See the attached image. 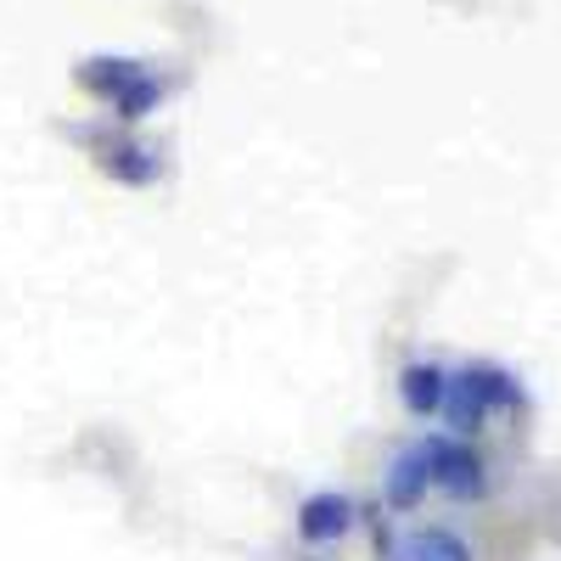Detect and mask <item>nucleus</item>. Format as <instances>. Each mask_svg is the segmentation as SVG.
Wrapping results in <instances>:
<instances>
[{
    "instance_id": "obj_1",
    "label": "nucleus",
    "mask_w": 561,
    "mask_h": 561,
    "mask_svg": "<svg viewBox=\"0 0 561 561\" xmlns=\"http://www.w3.org/2000/svg\"><path fill=\"white\" fill-rule=\"evenodd\" d=\"M517 399H523V393H517V382H511L505 370H494V365H466V370H455L449 388H444V415H449L455 438H472L494 410L517 404Z\"/></svg>"
},
{
    "instance_id": "obj_2",
    "label": "nucleus",
    "mask_w": 561,
    "mask_h": 561,
    "mask_svg": "<svg viewBox=\"0 0 561 561\" xmlns=\"http://www.w3.org/2000/svg\"><path fill=\"white\" fill-rule=\"evenodd\" d=\"M84 84L96 90V96L124 118V124H135V118H147L158 102H163V84H158V73L152 68H140V62H124V57H102V62H84Z\"/></svg>"
},
{
    "instance_id": "obj_3",
    "label": "nucleus",
    "mask_w": 561,
    "mask_h": 561,
    "mask_svg": "<svg viewBox=\"0 0 561 561\" xmlns=\"http://www.w3.org/2000/svg\"><path fill=\"white\" fill-rule=\"evenodd\" d=\"M427 472H433V489L455 494V500H478L483 494V455L466 444V438H427Z\"/></svg>"
},
{
    "instance_id": "obj_4",
    "label": "nucleus",
    "mask_w": 561,
    "mask_h": 561,
    "mask_svg": "<svg viewBox=\"0 0 561 561\" xmlns=\"http://www.w3.org/2000/svg\"><path fill=\"white\" fill-rule=\"evenodd\" d=\"M348 528H354V500L337 494V489L309 494V500L298 505V534H304L309 545H332V539H343Z\"/></svg>"
},
{
    "instance_id": "obj_5",
    "label": "nucleus",
    "mask_w": 561,
    "mask_h": 561,
    "mask_svg": "<svg viewBox=\"0 0 561 561\" xmlns=\"http://www.w3.org/2000/svg\"><path fill=\"white\" fill-rule=\"evenodd\" d=\"M433 489V472H427V449L421 444H410V449H399L393 460H388V478H382V494H388V505L393 511H410V505H421V494Z\"/></svg>"
},
{
    "instance_id": "obj_6",
    "label": "nucleus",
    "mask_w": 561,
    "mask_h": 561,
    "mask_svg": "<svg viewBox=\"0 0 561 561\" xmlns=\"http://www.w3.org/2000/svg\"><path fill=\"white\" fill-rule=\"evenodd\" d=\"M444 388H449V370H438L427 359L404 365V377H399V399H404L410 415H438L444 410Z\"/></svg>"
},
{
    "instance_id": "obj_7",
    "label": "nucleus",
    "mask_w": 561,
    "mask_h": 561,
    "mask_svg": "<svg viewBox=\"0 0 561 561\" xmlns=\"http://www.w3.org/2000/svg\"><path fill=\"white\" fill-rule=\"evenodd\" d=\"M393 561H472V545L449 528H415V534H404Z\"/></svg>"
},
{
    "instance_id": "obj_8",
    "label": "nucleus",
    "mask_w": 561,
    "mask_h": 561,
    "mask_svg": "<svg viewBox=\"0 0 561 561\" xmlns=\"http://www.w3.org/2000/svg\"><path fill=\"white\" fill-rule=\"evenodd\" d=\"M107 169L118 180H129V185L158 180V158H152V147H140V140H118V147H107Z\"/></svg>"
}]
</instances>
